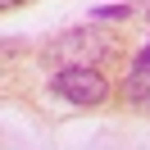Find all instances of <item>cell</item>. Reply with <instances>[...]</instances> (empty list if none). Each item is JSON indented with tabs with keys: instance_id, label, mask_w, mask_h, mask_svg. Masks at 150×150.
Here are the masks:
<instances>
[{
	"instance_id": "6da1fadb",
	"label": "cell",
	"mask_w": 150,
	"mask_h": 150,
	"mask_svg": "<svg viewBox=\"0 0 150 150\" xmlns=\"http://www.w3.org/2000/svg\"><path fill=\"white\" fill-rule=\"evenodd\" d=\"M55 91L64 96V100L73 105H100L105 96H109V82H105L96 68H64V73H55Z\"/></svg>"
},
{
	"instance_id": "7a4b0ae2",
	"label": "cell",
	"mask_w": 150,
	"mask_h": 150,
	"mask_svg": "<svg viewBox=\"0 0 150 150\" xmlns=\"http://www.w3.org/2000/svg\"><path fill=\"white\" fill-rule=\"evenodd\" d=\"M127 14H132V5H109V9H96V18H127Z\"/></svg>"
},
{
	"instance_id": "3957f363",
	"label": "cell",
	"mask_w": 150,
	"mask_h": 150,
	"mask_svg": "<svg viewBox=\"0 0 150 150\" xmlns=\"http://www.w3.org/2000/svg\"><path fill=\"white\" fill-rule=\"evenodd\" d=\"M132 77H141V82H150V46H146V50L137 55V73H132Z\"/></svg>"
}]
</instances>
